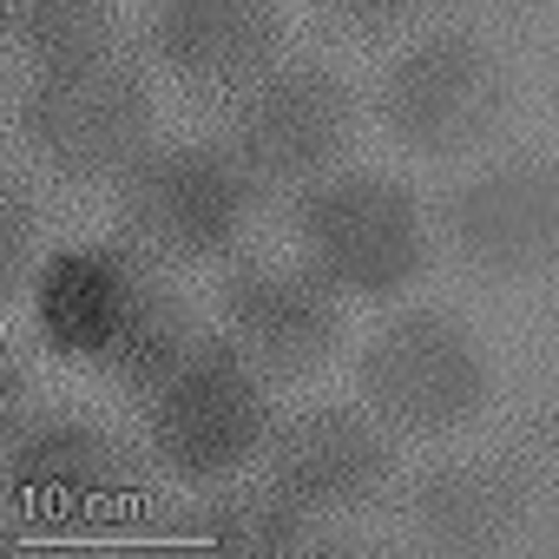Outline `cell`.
I'll return each mask as SVG.
<instances>
[{
  "label": "cell",
  "instance_id": "4fadbf2b",
  "mask_svg": "<svg viewBox=\"0 0 559 559\" xmlns=\"http://www.w3.org/2000/svg\"><path fill=\"white\" fill-rule=\"evenodd\" d=\"M152 47L191 86H237L276 53V0H158Z\"/></svg>",
  "mask_w": 559,
  "mask_h": 559
},
{
  "label": "cell",
  "instance_id": "30bf717a",
  "mask_svg": "<svg viewBox=\"0 0 559 559\" xmlns=\"http://www.w3.org/2000/svg\"><path fill=\"white\" fill-rule=\"evenodd\" d=\"M217 317H224V343L270 382L323 369L343 343L336 290L317 270H276V263L237 270L217 297Z\"/></svg>",
  "mask_w": 559,
  "mask_h": 559
},
{
  "label": "cell",
  "instance_id": "9a60e30c",
  "mask_svg": "<svg viewBox=\"0 0 559 559\" xmlns=\"http://www.w3.org/2000/svg\"><path fill=\"white\" fill-rule=\"evenodd\" d=\"M310 520L317 513H304L290 493H276V487H224L185 520V533H198L217 552H243V559H297V552L317 546Z\"/></svg>",
  "mask_w": 559,
  "mask_h": 559
},
{
  "label": "cell",
  "instance_id": "52a82bcc",
  "mask_svg": "<svg viewBox=\"0 0 559 559\" xmlns=\"http://www.w3.org/2000/svg\"><path fill=\"white\" fill-rule=\"evenodd\" d=\"M356 132L349 86L323 67H276L243 93L230 152L257 191H310L336 171Z\"/></svg>",
  "mask_w": 559,
  "mask_h": 559
},
{
  "label": "cell",
  "instance_id": "277c9868",
  "mask_svg": "<svg viewBox=\"0 0 559 559\" xmlns=\"http://www.w3.org/2000/svg\"><path fill=\"white\" fill-rule=\"evenodd\" d=\"M145 435L171 474L191 480H224L237 474L263 435H270V402L263 376L230 349V343H191V356L145 395Z\"/></svg>",
  "mask_w": 559,
  "mask_h": 559
},
{
  "label": "cell",
  "instance_id": "2e32d148",
  "mask_svg": "<svg viewBox=\"0 0 559 559\" xmlns=\"http://www.w3.org/2000/svg\"><path fill=\"white\" fill-rule=\"evenodd\" d=\"M106 27H112L106 0H8V34L40 67L106 47Z\"/></svg>",
  "mask_w": 559,
  "mask_h": 559
},
{
  "label": "cell",
  "instance_id": "ac0fdd59",
  "mask_svg": "<svg viewBox=\"0 0 559 559\" xmlns=\"http://www.w3.org/2000/svg\"><path fill=\"white\" fill-rule=\"evenodd\" d=\"M0 428H8V441L27 428V376H21V362H14V356L0 362Z\"/></svg>",
  "mask_w": 559,
  "mask_h": 559
},
{
  "label": "cell",
  "instance_id": "8992f818",
  "mask_svg": "<svg viewBox=\"0 0 559 559\" xmlns=\"http://www.w3.org/2000/svg\"><path fill=\"white\" fill-rule=\"evenodd\" d=\"M250 191L257 185L243 178L237 152L158 145L119 178V211L152 257H217L243 237Z\"/></svg>",
  "mask_w": 559,
  "mask_h": 559
},
{
  "label": "cell",
  "instance_id": "6da1fadb",
  "mask_svg": "<svg viewBox=\"0 0 559 559\" xmlns=\"http://www.w3.org/2000/svg\"><path fill=\"white\" fill-rule=\"evenodd\" d=\"M47 343L67 356L106 362L126 389L152 395L198 343L185 304L132 250H73L34 284Z\"/></svg>",
  "mask_w": 559,
  "mask_h": 559
},
{
  "label": "cell",
  "instance_id": "5bb4252c",
  "mask_svg": "<svg viewBox=\"0 0 559 559\" xmlns=\"http://www.w3.org/2000/svg\"><path fill=\"white\" fill-rule=\"evenodd\" d=\"M408 520H415V539L428 552L474 559V552L513 546V533L526 520V493L507 467H435L415 487Z\"/></svg>",
  "mask_w": 559,
  "mask_h": 559
},
{
  "label": "cell",
  "instance_id": "7c38bea8",
  "mask_svg": "<svg viewBox=\"0 0 559 559\" xmlns=\"http://www.w3.org/2000/svg\"><path fill=\"white\" fill-rule=\"evenodd\" d=\"M389 480V441L349 408H310L270 441V487L304 513L369 507Z\"/></svg>",
  "mask_w": 559,
  "mask_h": 559
},
{
  "label": "cell",
  "instance_id": "d6986e66",
  "mask_svg": "<svg viewBox=\"0 0 559 559\" xmlns=\"http://www.w3.org/2000/svg\"><path fill=\"white\" fill-rule=\"evenodd\" d=\"M323 8H330L336 21H349V27H389L408 0H323Z\"/></svg>",
  "mask_w": 559,
  "mask_h": 559
},
{
  "label": "cell",
  "instance_id": "7a4b0ae2",
  "mask_svg": "<svg viewBox=\"0 0 559 559\" xmlns=\"http://www.w3.org/2000/svg\"><path fill=\"white\" fill-rule=\"evenodd\" d=\"M21 132L67 185H106L145 158L152 93L139 67H126L112 47H93L34 73L21 99Z\"/></svg>",
  "mask_w": 559,
  "mask_h": 559
},
{
  "label": "cell",
  "instance_id": "9c48e42d",
  "mask_svg": "<svg viewBox=\"0 0 559 559\" xmlns=\"http://www.w3.org/2000/svg\"><path fill=\"white\" fill-rule=\"evenodd\" d=\"M448 243L487 284H533L559 270V165L507 158L448 198Z\"/></svg>",
  "mask_w": 559,
  "mask_h": 559
},
{
  "label": "cell",
  "instance_id": "8fae6325",
  "mask_svg": "<svg viewBox=\"0 0 559 559\" xmlns=\"http://www.w3.org/2000/svg\"><path fill=\"white\" fill-rule=\"evenodd\" d=\"M8 493L40 526H80L119 493V448L73 415L27 421L8 441Z\"/></svg>",
  "mask_w": 559,
  "mask_h": 559
},
{
  "label": "cell",
  "instance_id": "5b68a950",
  "mask_svg": "<svg viewBox=\"0 0 559 559\" xmlns=\"http://www.w3.org/2000/svg\"><path fill=\"white\" fill-rule=\"evenodd\" d=\"M356 382H362V402L389 428L435 441V435H454L487 402V356L454 317L415 310V317H395L389 330H376Z\"/></svg>",
  "mask_w": 559,
  "mask_h": 559
},
{
  "label": "cell",
  "instance_id": "ba28073f",
  "mask_svg": "<svg viewBox=\"0 0 559 559\" xmlns=\"http://www.w3.org/2000/svg\"><path fill=\"white\" fill-rule=\"evenodd\" d=\"M500 112H507V73L474 34H428L382 80V126L421 158L480 145Z\"/></svg>",
  "mask_w": 559,
  "mask_h": 559
},
{
  "label": "cell",
  "instance_id": "e0dca14e",
  "mask_svg": "<svg viewBox=\"0 0 559 559\" xmlns=\"http://www.w3.org/2000/svg\"><path fill=\"white\" fill-rule=\"evenodd\" d=\"M34 243H40V211L21 185H0V304H21L27 284H40L34 270Z\"/></svg>",
  "mask_w": 559,
  "mask_h": 559
},
{
  "label": "cell",
  "instance_id": "3957f363",
  "mask_svg": "<svg viewBox=\"0 0 559 559\" xmlns=\"http://www.w3.org/2000/svg\"><path fill=\"white\" fill-rule=\"evenodd\" d=\"M304 270L336 297H395L428 270V230L415 198L376 171H330L297 204Z\"/></svg>",
  "mask_w": 559,
  "mask_h": 559
}]
</instances>
